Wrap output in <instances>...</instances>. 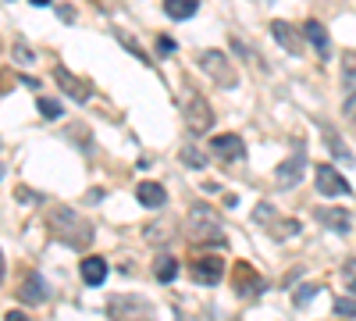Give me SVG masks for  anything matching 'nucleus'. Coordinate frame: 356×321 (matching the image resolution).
Instances as JSON below:
<instances>
[{"instance_id": "obj_25", "label": "nucleus", "mask_w": 356, "mask_h": 321, "mask_svg": "<svg viewBox=\"0 0 356 321\" xmlns=\"http://www.w3.org/2000/svg\"><path fill=\"white\" fill-rule=\"evenodd\" d=\"M178 157H182L186 168H207V157H203L196 147H182V154H178Z\"/></svg>"}, {"instance_id": "obj_2", "label": "nucleus", "mask_w": 356, "mask_h": 321, "mask_svg": "<svg viewBox=\"0 0 356 321\" xmlns=\"http://www.w3.org/2000/svg\"><path fill=\"white\" fill-rule=\"evenodd\" d=\"M186 232H189V240L193 243H203V246H225V228L218 225L214 211L211 208H203V203H196L189 221H186Z\"/></svg>"}, {"instance_id": "obj_23", "label": "nucleus", "mask_w": 356, "mask_h": 321, "mask_svg": "<svg viewBox=\"0 0 356 321\" xmlns=\"http://www.w3.org/2000/svg\"><path fill=\"white\" fill-rule=\"evenodd\" d=\"M36 107H40L43 118H61V114H65V107L57 104V100H50V97H40V100H36Z\"/></svg>"}, {"instance_id": "obj_34", "label": "nucleus", "mask_w": 356, "mask_h": 321, "mask_svg": "<svg viewBox=\"0 0 356 321\" xmlns=\"http://www.w3.org/2000/svg\"><path fill=\"white\" fill-rule=\"evenodd\" d=\"M33 4H36V8H47V4H50V0H33Z\"/></svg>"}, {"instance_id": "obj_27", "label": "nucleus", "mask_w": 356, "mask_h": 321, "mask_svg": "<svg viewBox=\"0 0 356 321\" xmlns=\"http://www.w3.org/2000/svg\"><path fill=\"white\" fill-rule=\"evenodd\" d=\"M317 289H321L317 282H310V285H300V289H296V293H292V300H296V304L303 307V304H310V297L317 293Z\"/></svg>"}, {"instance_id": "obj_1", "label": "nucleus", "mask_w": 356, "mask_h": 321, "mask_svg": "<svg viewBox=\"0 0 356 321\" xmlns=\"http://www.w3.org/2000/svg\"><path fill=\"white\" fill-rule=\"evenodd\" d=\"M47 228L54 232V240H61L65 246H75V250H86L93 243V225L79 211H68V208H54L47 214Z\"/></svg>"}, {"instance_id": "obj_28", "label": "nucleus", "mask_w": 356, "mask_h": 321, "mask_svg": "<svg viewBox=\"0 0 356 321\" xmlns=\"http://www.w3.org/2000/svg\"><path fill=\"white\" fill-rule=\"evenodd\" d=\"M342 282H346V289L356 297V260H346V268H342Z\"/></svg>"}, {"instance_id": "obj_8", "label": "nucleus", "mask_w": 356, "mask_h": 321, "mask_svg": "<svg viewBox=\"0 0 356 321\" xmlns=\"http://www.w3.org/2000/svg\"><path fill=\"white\" fill-rule=\"evenodd\" d=\"M314 179H317V189H321L324 196H349V193H353V186L346 182V175L335 171L332 164H317Z\"/></svg>"}, {"instance_id": "obj_31", "label": "nucleus", "mask_w": 356, "mask_h": 321, "mask_svg": "<svg viewBox=\"0 0 356 321\" xmlns=\"http://www.w3.org/2000/svg\"><path fill=\"white\" fill-rule=\"evenodd\" d=\"M57 18H61V22H75V11L65 4V8H57Z\"/></svg>"}, {"instance_id": "obj_26", "label": "nucleus", "mask_w": 356, "mask_h": 321, "mask_svg": "<svg viewBox=\"0 0 356 321\" xmlns=\"http://www.w3.org/2000/svg\"><path fill=\"white\" fill-rule=\"evenodd\" d=\"M335 314L339 318H356V300L353 297H339L335 300Z\"/></svg>"}, {"instance_id": "obj_32", "label": "nucleus", "mask_w": 356, "mask_h": 321, "mask_svg": "<svg viewBox=\"0 0 356 321\" xmlns=\"http://www.w3.org/2000/svg\"><path fill=\"white\" fill-rule=\"evenodd\" d=\"M4 321H29V318H25L22 311H8V318H4Z\"/></svg>"}, {"instance_id": "obj_14", "label": "nucleus", "mask_w": 356, "mask_h": 321, "mask_svg": "<svg viewBox=\"0 0 356 321\" xmlns=\"http://www.w3.org/2000/svg\"><path fill=\"white\" fill-rule=\"evenodd\" d=\"M317 221H321L324 228H332V232H349V228H353V218H349L346 208H321V211H317Z\"/></svg>"}, {"instance_id": "obj_19", "label": "nucleus", "mask_w": 356, "mask_h": 321, "mask_svg": "<svg viewBox=\"0 0 356 321\" xmlns=\"http://www.w3.org/2000/svg\"><path fill=\"white\" fill-rule=\"evenodd\" d=\"M200 11V0H164V15L175 22H186Z\"/></svg>"}, {"instance_id": "obj_20", "label": "nucleus", "mask_w": 356, "mask_h": 321, "mask_svg": "<svg viewBox=\"0 0 356 321\" xmlns=\"http://www.w3.org/2000/svg\"><path fill=\"white\" fill-rule=\"evenodd\" d=\"M324 143H328V150H332V157H335V161H342V164H353V161H356L335 129H324Z\"/></svg>"}, {"instance_id": "obj_9", "label": "nucleus", "mask_w": 356, "mask_h": 321, "mask_svg": "<svg viewBox=\"0 0 356 321\" xmlns=\"http://www.w3.org/2000/svg\"><path fill=\"white\" fill-rule=\"evenodd\" d=\"M232 282H235V293H239V297H260L264 293V279L257 275V268L253 265H246V260H239V265H235V275H232Z\"/></svg>"}, {"instance_id": "obj_16", "label": "nucleus", "mask_w": 356, "mask_h": 321, "mask_svg": "<svg viewBox=\"0 0 356 321\" xmlns=\"http://www.w3.org/2000/svg\"><path fill=\"white\" fill-rule=\"evenodd\" d=\"M136 196H139L143 208H154V211L168 203V193H164L161 182H139V186H136Z\"/></svg>"}, {"instance_id": "obj_7", "label": "nucleus", "mask_w": 356, "mask_h": 321, "mask_svg": "<svg viewBox=\"0 0 356 321\" xmlns=\"http://www.w3.org/2000/svg\"><path fill=\"white\" fill-rule=\"evenodd\" d=\"M303 168H307V154H303V147H300V150L289 154V157L275 168V186H278V189H292L296 182L303 179Z\"/></svg>"}, {"instance_id": "obj_3", "label": "nucleus", "mask_w": 356, "mask_h": 321, "mask_svg": "<svg viewBox=\"0 0 356 321\" xmlns=\"http://www.w3.org/2000/svg\"><path fill=\"white\" fill-rule=\"evenodd\" d=\"M200 68L211 75L218 86H225V90H232V86L239 82V75H235L232 61H228L221 50H200Z\"/></svg>"}, {"instance_id": "obj_10", "label": "nucleus", "mask_w": 356, "mask_h": 321, "mask_svg": "<svg viewBox=\"0 0 356 321\" xmlns=\"http://www.w3.org/2000/svg\"><path fill=\"white\" fill-rule=\"evenodd\" d=\"M189 275H193V282H200V285H218V282L225 279V260H221V257H200V260H193Z\"/></svg>"}, {"instance_id": "obj_6", "label": "nucleus", "mask_w": 356, "mask_h": 321, "mask_svg": "<svg viewBox=\"0 0 356 321\" xmlns=\"http://www.w3.org/2000/svg\"><path fill=\"white\" fill-rule=\"evenodd\" d=\"M186 125H189L193 136L211 132V125H214V107L207 104V97H189V104H186Z\"/></svg>"}, {"instance_id": "obj_21", "label": "nucleus", "mask_w": 356, "mask_h": 321, "mask_svg": "<svg viewBox=\"0 0 356 321\" xmlns=\"http://www.w3.org/2000/svg\"><path fill=\"white\" fill-rule=\"evenodd\" d=\"M154 275H157V282H175L178 279V260L171 253H161L154 260Z\"/></svg>"}, {"instance_id": "obj_18", "label": "nucleus", "mask_w": 356, "mask_h": 321, "mask_svg": "<svg viewBox=\"0 0 356 321\" xmlns=\"http://www.w3.org/2000/svg\"><path fill=\"white\" fill-rule=\"evenodd\" d=\"M107 279V260L104 257H86L82 260V282L86 285H100Z\"/></svg>"}, {"instance_id": "obj_11", "label": "nucleus", "mask_w": 356, "mask_h": 321, "mask_svg": "<svg viewBox=\"0 0 356 321\" xmlns=\"http://www.w3.org/2000/svg\"><path fill=\"white\" fill-rule=\"evenodd\" d=\"M47 282H43V275L40 272H29L25 279H22V285H18V300L25 304V307H36V304H43L47 300Z\"/></svg>"}, {"instance_id": "obj_5", "label": "nucleus", "mask_w": 356, "mask_h": 321, "mask_svg": "<svg viewBox=\"0 0 356 321\" xmlns=\"http://www.w3.org/2000/svg\"><path fill=\"white\" fill-rule=\"evenodd\" d=\"M260 225L271 228V236L275 240H289L300 232V221H292V218H278V208H271V203H257V214H253Z\"/></svg>"}, {"instance_id": "obj_29", "label": "nucleus", "mask_w": 356, "mask_h": 321, "mask_svg": "<svg viewBox=\"0 0 356 321\" xmlns=\"http://www.w3.org/2000/svg\"><path fill=\"white\" fill-rule=\"evenodd\" d=\"M342 114H346L349 122H356V90L346 97V104H342Z\"/></svg>"}, {"instance_id": "obj_12", "label": "nucleus", "mask_w": 356, "mask_h": 321, "mask_svg": "<svg viewBox=\"0 0 356 321\" xmlns=\"http://www.w3.org/2000/svg\"><path fill=\"white\" fill-rule=\"evenodd\" d=\"M211 154H218L225 161H235V157L246 154V143H243V136H235V132H221V136L211 139Z\"/></svg>"}, {"instance_id": "obj_30", "label": "nucleus", "mask_w": 356, "mask_h": 321, "mask_svg": "<svg viewBox=\"0 0 356 321\" xmlns=\"http://www.w3.org/2000/svg\"><path fill=\"white\" fill-rule=\"evenodd\" d=\"M157 50L161 54H175V40L171 36H157Z\"/></svg>"}, {"instance_id": "obj_17", "label": "nucleus", "mask_w": 356, "mask_h": 321, "mask_svg": "<svg viewBox=\"0 0 356 321\" xmlns=\"http://www.w3.org/2000/svg\"><path fill=\"white\" fill-rule=\"evenodd\" d=\"M271 36L282 43V50H289V54H300V36H296V29H292L289 22L275 18V22H271Z\"/></svg>"}, {"instance_id": "obj_13", "label": "nucleus", "mask_w": 356, "mask_h": 321, "mask_svg": "<svg viewBox=\"0 0 356 321\" xmlns=\"http://www.w3.org/2000/svg\"><path fill=\"white\" fill-rule=\"evenodd\" d=\"M54 82L61 86V90H65L75 104H86V100H89V86H86L82 79H75L68 68H54Z\"/></svg>"}, {"instance_id": "obj_4", "label": "nucleus", "mask_w": 356, "mask_h": 321, "mask_svg": "<svg viewBox=\"0 0 356 321\" xmlns=\"http://www.w3.org/2000/svg\"><path fill=\"white\" fill-rule=\"evenodd\" d=\"M107 314L114 321H154V304H146L143 297H114Z\"/></svg>"}, {"instance_id": "obj_22", "label": "nucleus", "mask_w": 356, "mask_h": 321, "mask_svg": "<svg viewBox=\"0 0 356 321\" xmlns=\"http://www.w3.org/2000/svg\"><path fill=\"white\" fill-rule=\"evenodd\" d=\"M118 40H122V47H125V50H129V54L136 57V61H143V65H150V54H146V50H143V47H139V43H136V40H132L129 33H118Z\"/></svg>"}, {"instance_id": "obj_33", "label": "nucleus", "mask_w": 356, "mask_h": 321, "mask_svg": "<svg viewBox=\"0 0 356 321\" xmlns=\"http://www.w3.org/2000/svg\"><path fill=\"white\" fill-rule=\"evenodd\" d=\"M4 272H8V265H4V250H0V282H4Z\"/></svg>"}, {"instance_id": "obj_24", "label": "nucleus", "mask_w": 356, "mask_h": 321, "mask_svg": "<svg viewBox=\"0 0 356 321\" xmlns=\"http://www.w3.org/2000/svg\"><path fill=\"white\" fill-rule=\"evenodd\" d=\"M342 79H346V86L356 82V50H346L342 54Z\"/></svg>"}, {"instance_id": "obj_15", "label": "nucleus", "mask_w": 356, "mask_h": 321, "mask_svg": "<svg viewBox=\"0 0 356 321\" xmlns=\"http://www.w3.org/2000/svg\"><path fill=\"white\" fill-rule=\"evenodd\" d=\"M303 36L310 40V47H314L321 57H328V50H332V40H328V29H324L317 18H310V22L303 25Z\"/></svg>"}]
</instances>
